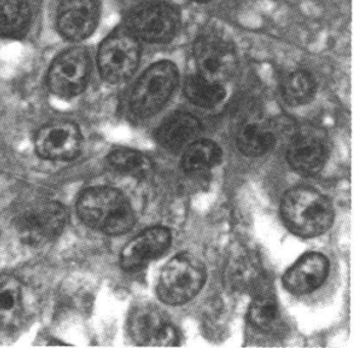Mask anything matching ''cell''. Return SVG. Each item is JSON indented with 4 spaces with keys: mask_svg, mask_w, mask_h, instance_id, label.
I'll use <instances>...</instances> for the list:
<instances>
[{
    "mask_svg": "<svg viewBox=\"0 0 354 348\" xmlns=\"http://www.w3.org/2000/svg\"><path fill=\"white\" fill-rule=\"evenodd\" d=\"M276 144L271 123L259 116L245 118L237 132V146L242 154L248 156L265 154Z\"/></svg>",
    "mask_w": 354,
    "mask_h": 348,
    "instance_id": "ac0fdd59",
    "label": "cell"
},
{
    "mask_svg": "<svg viewBox=\"0 0 354 348\" xmlns=\"http://www.w3.org/2000/svg\"><path fill=\"white\" fill-rule=\"evenodd\" d=\"M205 279L207 271L201 259L190 253H181L162 268L156 292L165 304H183L198 294Z\"/></svg>",
    "mask_w": 354,
    "mask_h": 348,
    "instance_id": "3957f363",
    "label": "cell"
},
{
    "mask_svg": "<svg viewBox=\"0 0 354 348\" xmlns=\"http://www.w3.org/2000/svg\"><path fill=\"white\" fill-rule=\"evenodd\" d=\"M184 93L191 102L205 109L216 107L226 95L221 84L209 82L201 75L188 77L184 85Z\"/></svg>",
    "mask_w": 354,
    "mask_h": 348,
    "instance_id": "7402d4cb",
    "label": "cell"
},
{
    "mask_svg": "<svg viewBox=\"0 0 354 348\" xmlns=\"http://www.w3.org/2000/svg\"><path fill=\"white\" fill-rule=\"evenodd\" d=\"M89 74V55L85 49L75 47L55 59L49 68L47 81L53 93L72 98L85 89Z\"/></svg>",
    "mask_w": 354,
    "mask_h": 348,
    "instance_id": "ba28073f",
    "label": "cell"
},
{
    "mask_svg": "<svg viewBox=\"0 0 354 348\" xmlns=\"http://www.w3.org/2000/svg\"><path fill=\"white\" fill-rule=\"evenodd\" d=\"M31 21L28 0H0V37L20 38Z\"/></svg>",
    "mask_w": 354,
    "mask_h": 348,
    "instance_id": "ffe728a7",
    "label": "cell"
},
{
    "mask_svg": "<svg viewBox=\"0 0 354 348\" xmlns=\"http://www.w3.org/2000/svg\"><path fill=\"white\" fill-rule=\"evenodd\" d=\"M68 214L57 201H47L34 206L19 217L17 229L28 244H40L57 238L63 232Z\"/></svg>",
    "mask_w": 354,
    "mask_h": 348,
    "instance_id": "9c48e42d",
    "label": "cell"
},
{
    "mask_svg": "<svg viewBox=\"0 0 354 348\" xmlns=\"http://www.w3.org/2000/svg\"><path fill=\"white\" fill-rule=\"evenodd\" d=\"M327 147L319 137L298 134L289 143L287 160L292 169L302 176L319 173L327 161Z\"/></svg>",
    "mask_w": 354,
    "mask_h": 348,
    "instance_id": "9a60e30c",
    "label": "cell"
},
{
    "mask_svg": "<svg viewBox=\"0 0 354 348\" xmlns=\"http://www.w3.org/2000/svg\"><path fill=\"white\" fill-rule=\"evenodd\" d=\"M179 74L173 62H156L135 85L130 98L131 111L140 118L151 117L162 109L177 87Z\"/></svg>",
    "mask_w": 354,
    "mask_h": 348,
    "instance_id": "277c9868",
    "label": "cell"
},
{
    "mask_svg": "<svg viewBox=\"0 0 354 348\" xmlns=\"http://www.w3.org/2000/svg\"><path fill=\"white\" fill-rule=\"evenodd\" d=\"M131 337L140 347H176L177 330L162 311L154 306L138 307L129 322Z\"/></svg>",
    "mask_w": 354,
    "mask_h": 348,
    "instance_id": "30bf717a",
    "label": "cell"
},
{
    "mask_svg": "<svg viewBox=\"0 0 354 348\" xmlns=\"http://www.w3.org/2000/svg\"><path fill=\"white\" fill-rule=\"evenodd\" d=\"M279 317L278 304L272 296L261 293L253 300L248 318L255 328L270 332L278 325Z\"/></svg>",
    "mask_w": 354,
    "mask_h": 348,
    "instance_id": "d4e9b609",
    "label": "cell"
},
{
    "mask_svg": "<svg viewBox=\"0 0 354 348\" xmlns=\"http://www.w3.org/2000/svg\"><path fill=\"white\" fill-rule=\"evenodd\" d=\"M111 167L135 178H145L152 172V163L142 152L128 148L113 150L109 156Z\"/></svg>",
    "mask_w": 354,
    "mask_h": 348,
    "instance_id": "603a6c76",
    "label": "cell"
},
{
    "mask_svg": "<svg viewBox=\"0 0 354 348\" xmlns=\"http://www.w3.org/2000/svg\"><path fill=\"white\" fill-rule=\"evenodd\" d=\"M328 273L329 262L326 257L321 253H308L285 273L283 282L291 293L308 294L323 285Z\"/></svg>",
    "mask_w": 354,
    "mask_h": 348,
    "instance_id": "5bb4252c",
    "label": "cell"
},
{
    "mask_svg": "<svg viewBox=\"0 0 354 348\" xmlns=\"http://www.w3.org/2000/svg\"><path fill=\"white\" fill-rule=\"evenodd\" d=\"M77 212L88 227L107 235H123L135 224L132 206L123 193L109 187H93L80 195Z\"/></svg>",
    "mask_w": 354,
    "mask_h": 348,
    "instance_id": "6da1fadb",
    "label": "cell"
},
{
    "mask_svg": "<svg viewBox=\"0 0 354 348\" xmlns=\"http://www.w3.org/2000/svg\"><path fill=\"white\" fill-rule=\"evenodd\" d=\"M23 313L21 285L12 275H0V327L18 325Z\"/></svg>",
    "mask_w": 354,
    "mask_h": 348,
    "instance_id": "d6986e66",
    "label": "cell"
},
{
    "mask_svg": "<svg viewBox=\"0 0 354 348\" xmlns=\"http://www.w3.org/2000/svg\"><path fill=\"white\" fill-rule=\"evenodd\" d=\"M171 235L164 227H151L128 242L121 253V266L132 272L147 265L166 253L171 246Z\"/></svg>",
    "mask_w": 354,
    "mask_h": 348,
    "instance_id": "7c38bea8",
    "label": "cell"
},
{
    "mask_svg": "<svg viewBox=\"0 0 354 348\" xmlns=\"http://www.w3.org/2000/svg\"><path fill=\"white\" fill-rule=\"evenodd\" d=\"M140 45L130 29L118 28L104 40L98 51V66L107 82L128 80L140 61Z\"/></svg>",
    "mask_w": 354,
    "mask_h": 348,
    "instance_id": "5b68a950",
    "label": "cell"
},
{
    "mask_svg": "<svg viewBox=\"0 0 354 348\" xmlns=\"http://www.w3.org/2000/svg\"><path fill=\"white\" fill-rule=\"evenodd\" d=\"M220 146L214 141L197 140L189 144L183 156L182 165L190 175H199L216 167L222 160Z\"/></svg>",
    "mask_w": 354,
    "mask_h": 348,
    "instance_id": "44dd1931",
    "label": "cell"
},
{
    "mask_svg": "<svg viewBox=\"0 0 354 348\" xmlns=\"http://www.w3.org/2000/svg\"><path fill=\"white\" fill-rule=\"evenodd\" d=\"M194 59L199 75L212 83L225 82L237 68L238 57L233 43L214 34L196 40Z\"/></svg>",
    "mask_w": 354,
    "mask_h": 348,
    "instance_id": "8992f818",
    "label": "cell"
},
{
    "mask_svg": "<svg viewBox=\"0 0 354 348\" xmlns=\"http://www.w3.org/2000/svg\"><path fill=\"white\" fill-rule=\"evenodd\" d=\"M315 81L306 71H295L282 84V95L286 102L297 107L313 100L315 93Z\"/></svg>",
    "mask_w": 354,
    "mask_h": 348,
    "instance_id": "cb8c5ba5",
    "label": "cell"
},
{
    "mask_svg": "<svg viewBox=\"0 0 354 348\" xmlns=\"http://www.w3.org/2000/svg\"><path fill=\"white\" fill-rule=\"evenodd\" d=\"M225 280L235 291H252L263 281V271L259 259L248 251L234 253L227 264Z\"/></svg>",
    "mask_w": 354,
    "mask_h": 348,
    "instance_id": "e0dca14e",
    "label": "cell"
},
{
    "mask_svg": "<svg viewBox=\"0 0 354 348\" xmlns=\"http://www.w3.org/2000/svg\"><path fill=\"white\" fill-rule=\"evenodd\" d=\"M98 16L96 0H62L57 10V28L66 39L80 42L93 33Z\"/></svg>",
    "mask_w": 354,
    "mask_h": 348,
    "instance_id": "4fadbf2b",
    "label": "cell"
},
{
    "mask_svg": "<svg viewBox=\"0 0 354 348\" xmlns=\"http://www.w3.org/2000/svg\"><path fill=\"white\" fill-rule=\"evenodd\" d=\"M177 10L160 1L145 2L137 6L129 18V29L148 42H169L179 29Z\"/></svg>",
    "mask_w": 354,
    "mask_h": 348,
    "instance_id": "52a82bcc",
    "label": "cell"
},
{
    "mask_svg": "<svg viewBox=\"0 0 354 348\" xmlns=\"http://www.w3.org/2000/svg\"><path fill=\"white\" fill-rule=\"evenodd\" d=\"M82 137L76 125L55 122L43 127L35 139L36 152L50 161H72L79 156Z\"/></svg>",
    "mask_w": 354,
    "mask_h": 348,
    "instance_id": "8fae6325",
    "label": "cell"
},
{
    "mask_svg": "<svg viewBox=\"0 0 354 348\" xmlns=\"http://www.w3.org/2000/svg\"><path fill=\"white\" fill-rule=\"evenodd\" d=\"M196 2H201V3H205V2H209L210 0H194Z\"/></svg>",
    "mask_w": 354,
    "mask_h": 348,
    "instance_id": "484cf974",
    "label": "cell"
},
{
    "mask_svg": "<svg viewBox=\"0 0 354 348\" xmlns=\"http://www.w3.org/2000/svg\"><path fill=\"white\" fill-rule=\"evenodd\" d=\"M281 214L290 231L306 238L325 233L334 220L333 206L329 199L308 187H296L286 192Z\"/></svg>",
    "mask_w": 354,
    "mask_h": 348,
    "instance_id": "7a4b0ae2",
    "label": "cell"
},
{
    "mask_svg": "<svg viewBox=\"0 0 354 348\" xmlns=\"http://www.w3.org/2000/svg\"><path fill=\"white\" fill-rule=\"evenodd\" d=\"M201 131V124L194 116L177 113L167 118L158 129V143L169 152H179L193 143Z\"/></svg>",
    "mask_w": 354,
    "mask_h": 348,
    "instance_id": "2e32d148",
    "label": "cell"
}]
</instances>
